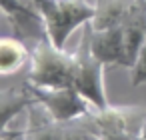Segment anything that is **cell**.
<instances>
[{
	"mask_svg": "<svg viewBox=\"0 0 146 140\" xmlns=\"http://www.w3.org/2000/svg\"><path fill=\"white\" fill-rule=\"evenodd\" d=\"M22 140H102L94 130L88 112L74 120H54L38 102L26 110V122L18 130Z\"/></svg>",
	"mask_w": 146,
	"mask_h": 140,
	"instance_id": "cell-2",
	"label": "cell"
},
{
	"mask_svg": "<svg viewBox=\"0 0 146 140\" xmlns=\"http://www.w3.org/2000/svg\"><path fill=\"white\" fill-rule=\"evenodd\" d=\"M2 132H8V134H12V138H14V140H22V138L18 136V130H14V132H12L10 128H2Z\"/></svg>",
	"mask_w": 146,
	"mask_h": 140,
	"instance_id": "cell-13",
	"label": "cell"
},
{
	"mask_svg": "<svg viewBox=\"0 0 146 140\" xmlns=\"http://www.w3.org/2000/svg\"><path fill=\"white\" fill-rule=\"evenodd\" d=\"M146 116L144 106H106L92 108L88 118L102 140H132L140 136Z\"/></svg>",
	"mask_w": 146,
	"mask_h": 140,
	"instance_id": "cell-5",
	"label": "cell"
},
{
	"mask_svg": "<svg viewBox=\"0 0 146 140\" xmlns=\"http://www.w3.org/2000/svg\"><path fill=\"white\" fill-rule=\"evenodd\" d=\"M86 24L82 26V38H80V42L74 50V54H76L74 88L94 108H106V106H110L108 96H106V86H104V68H106V64L100 58H96V54L92 52Z\"/></svg>",
	"mask_w": 146,
	"mask_h": 140,
	"instance_id": "cell-4",
	"label": "cell"
},
{
	"mask_svg": "<svg viewBox=\"0 0 146 140\" xmlns=\"http://www.w3.org/2000/svg\"><path fill=\"white\" fill-rule=\"evenodd\" d=\"M0 100H2V116H4L2 128L10 126L12 120L16 116H20L22 112H26L28 106L34 102V98H32V94L24 82L20 88H4L2 94H0Z\"/></svg>",
	"mask_w": 146,
	"mask_h": 140,
	"instance_id": "cell-11",
	"label": "cell"
},
{
	"mask_svg": "<svg viewBox=\"0 0 146 140\" xmlns=\"http://www.w3.org/2000/svg\"><path fill=\"white\" fill-rule=\"evenodd\" d=\"M76 54L56 46L48 36L38 40L30 50L26 82L48 88L74 86Z\"/></svg>",
	"mask_w": 146,
	"mask_h": 140,
	"instance_id": "cell-1",
	"label": "cell"
},
{
	"mask_svg": "<svg viewBox=\"0 0 146 140\" xmlns=\"http://www.w3.org/2000/svg\"><path fill=\"white\" fill-rule=\"evenodd\" d=\"M132 2L134 0H94L96 12L90 20V26L96 30L120 26L124 22Z\"/></svg>",
	"mask_w": 146,
	"mask_h": 140,
	"instance_id": "cell-10",
	"label": "cell"
},
{
	"mask_svg": "<svg viewBox=\"0 0 146 140\" xmlns=\"http://www.w3.org/2000/svg\"><path fill=\"white\" fill-rule=\"evenodd\" d=\"M132 140H146V138H142V136H136V138H132Z\"/></svg>",
	"mask_w": 146,
	"mask_h": 140,
	"instance_id": "cell-15",
	"label": "cell"
},
{
	"mask_svg": "<svg viewBox=\"0 0 146 140\" xmlns=\"http://www.w3.org/2000/svg\"><path fill=\"white\" fill-rule=\"evenodd\" d=\"M140 136L146 138V116H144V122H142V128H140Z\"/></svg>",
	"mask_w": 146,
	"mask_h": 140,
	"instance_id": "cell-14",
	"label": "cell"
},
{
	"mask_svg": "<svg viewBox=\"0 0 146 140\" xmlns=\"http://www.w3.org/2000/svg\"><path fill=\"white\" fill-rule=\"evenodd\" d=\"M88 36H90V48L106 66H124L128 68V54H126V42L122 34V26L114 28H92L90 22L86 24Z\"/></svg>",
	"mask_w": 146,
	"mask_h": 140,
	"instance_id": "cell-8",
	"label": "cell"
},
{
	"mask_svg": "<svg viewBox=\"0 0 146 140\" xmlns=\"http://www.w3.org/2000/svg\"><path fill=\"white\" fill-rule=\"evenodd\" d=\"M24 84L30 90L34 102H38L54 120H74L94 108L74 86L48 88V86L30 84L26 80H24Z\"/></svg>",
	"mask_w": 146,
	"mask_h": 140,
	"instance_id": "cell-6",
	"label": "cell"
},
{
	"mask_svg": "<svg viewBox=\"0 0 146 140\" xmlns=\"http://www.w3.org/2000/svg\"><path fill=\"white\" fill-rule=\"evenodd\" d=\"M130 84L136 88V86H142L146 84V38L140 46V52L130 68Z\"/></svg>",
	"mask_w": 146,
	"mask_h": 140,
	"instance_id": "cell-12",
	"label": "cell"
},
{
	"mask_svg": "<svg viewBox=\"0 0 146 140\" xmlns=\"http://www.w3.org/2000/svg\"><path fill=\"white\" fill-rule=\"evenodd\" d=\"M30 62V50L26 42L20 38L4 36L0 40V74L10 76L24 68V64Z\"/></svg>",
	"mask_w": 146,
	"mask_h": 140,
	"instance_id": "cell-9",
	"label": "cell"
},
{
	"mask_svg": "<svg viewBox=\"0 0 146 140\" xmlns=\"http://www.w3.org/2000/svg\"><path fill=\"white\" fill-rule=\"evenodd\" d=\"M2 12L12 24L14 36L20 38L22 42L32 40V46H34L38 40L48 36L44 18L36 8H32L24 0H2Z\"/></svg>",
	"mask_w": 146,
	"mask_h": 140,
	"instance_id": "cell-7",
	"label": "cell"
},
{
	"mask_svg": "<svg viewBox=\"0 0 146 140\" xmlns=\"http://www.w3.org/2000/svg\"><path fill=\"white\" fill-rule=\"evenodd\" d=\"M40 12L46 24L48 38L64 48L68 36L92 20L96 6L88 0H24Z\"/></svg>",
	"mask_w": 146,
	"mask_h": 140,
	"instance_id": "cell-3",
	"label": "cell"
}]
</instances>
